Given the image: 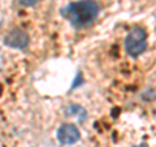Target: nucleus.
<instances>
[{
    "mask_svg": "<svg viewBox=\"0 0 156 147\" xmlns=\"http://www.w3.org/2000/svg\"><path fill=\"white\" fill-rule=\"evenodd\" d=\"M133 147H148L146 143H140V145H135V146H133Z\"/></svg>",
    "mask_w": 156,
    "mask_h": 147,
    "instance_id": "6",
    "label": "nucleus"
},
{
    "mask_svg": "<svg viewBox=\"0 0 156 147\" xmlns=\"http://www.w3.org/2000/svg\"><path fill=\"white\" fill-rule=\"evenodd\" d=\"M61 14L73 27H85L99 16V5L95 0H78L62 8Z\"/></svg>",
    "mask_w": 156,
    "mask_h": 147,
    "instance_id": "1",
    "label": "nucleus"
},
{
    "mask_svg": "<svg viewBox=\"0 0 156 147\" xmlns=\"http://www.w3.org/2000/svg\"><path fill=\"white\" fill-rule=\"evenodd\" d=\"M4 43L12 48H17V50H25L29 45V35L25 30L22 29H13L5 37H4Z\"/></svg>",
    "mask_w": 156,
    "mask_h": 147,
    "instance_id": "4",
    "label": "nucleus"
},
{
    "mask_svg": "<svg viewBox=\"0 0 156 147\" xmlns=\"http://www.w3.org/2000/svg\"><path fill=\"white\" fill-rule=\"evenodd\" d=\"M39 2H41V0H17V3L21 7H33Z\"/></svg>",
    "mask_w": 156,
    "mask_h": 147,
    "instance_id": "5",
    "label": "nucleus"
},
{
    "mask_svg": "<svg viewBox=\"0 0 156 147\" xmlns=\"http://www.w3.org/2000/svg\"><path fill=\"white\" fill-rule=\"evenodd\" d=\"M125 51L131 57H138L147 48V33L140 26H134L128 33L124 42Z\"/></svg>",
    "mask_w": 156,
    "mask_h": 147,
    "instance_id": "2",
    "label": "nucleus"
},
{
    "mask_svg": "<svg viewBox=\"0 0 156 147\" xmlns=\"http://www.w3.org/2000/svg\"><path fill=\"white\" fill-rule=\"evenodd\" d=\"M56 138L61 145L70 146V145H74V143H77V142L80 141L81 133H80V130H78V128L76 125H73V124H62L60 128L57 129Z\"/></svg>",
    "mask_w": 156,
    "mask_h": 147,
    "instance_id": "3",
    "label": "nucleus"
}]
</instances>
